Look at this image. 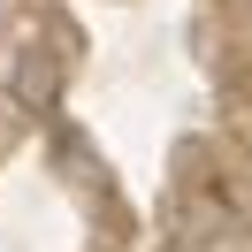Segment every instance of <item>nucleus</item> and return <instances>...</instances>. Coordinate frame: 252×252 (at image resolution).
<instances>
[{"label": "nucleus", "instance_id": "nucleus-1", "mask_svg": "<svg viewBox=\"0 0 252 252\" xmlns=\"http://www.w3.org/2000/svg\"><path fill=\"white\" fill-rule=\"evenodd\" d=\"M16 92L31 99V107H46V99H54V62H46V54H31V62L16 69Z\"/></svg>", "mask_w": 252, "mask_h": 252}]
</instances>
